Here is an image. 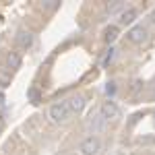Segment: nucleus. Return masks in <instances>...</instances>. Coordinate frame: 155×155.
<instances>
[{"label": "nucleus", "mask_w": 155, "mask_h": 155, "mask_svg": "<svg viewBox=\"0 0 155 155\" xmlns=\"http://www.w3.org/2000/svg\"><path fill=\"white\" fill-rule=\"evenodd\" d=\"M33 41H35V37H33L31 31H27V29H21V31L17 33V44H19L21 48L29 50L31 46H33Z\"/></svg>", "instance_id": "4"}, {"label": "nucleus", "mask_w": 155, "mask_h": 155, "mask_svg": "<svg viewBox=\"0 0 155 155\" xmlns=\"http://www.w3.org/2000/svg\"><path fill=\"white\" fill-rule=\"evenodd\" d=\"M60 6V2H56V0H48V2H44V8L46 11H56Z\"/></svg>", "instance_id": "11"}, {"label": "nucleus", "mask_w": 155, "mask_h": 155, "mask_svg": "<svg viewBox=\"0 0 155 155\" xmlns=\"http://www.w3.org/2000/svg\"><path fill=\"white\" fill-rule=\"evenodd\" d=\"M6 62H8V68L17 71V68H21L23 58H21V54H19V52H11V54H8V58H6Z\"/></svg>", "instance_id": "8"}, {"label": "nucleus", "mask_w": 155, "mask_h": 155, "mask_svg": "<svg viewBox=\"0 0 155 155\" xmlns=\"http://www.w3.org/2000/svg\"><path fill=\"white\" fill-rule=\"evenodd\" d=\"M153 21H155V12H153Z\"/></svg>", "instance_id": "16"}, {"label": "nucleus", "mask_w": 155, "mask_h": 155, "mask_svg": "<svg viewBox=\"0 0 155 155\" xmlns=\"http://www.w3.org/2000/svg\"><path fill=\"white\" fill-rule=\"evenodd\" d=\"M48 118L52 124H62L71 118V110H68V104L66 101H58L54 106H50L48 110Z\"/></svg>", "instance_id": "1"}, {"label": "nucleus", "mask_w": 155, "mask_h": 155, "mask_svg": "<svg viewBox=\"0 0 155 155\" xmlns=\"http://www.w3.org/2000/svg\"><path fill=\"white\" fill-rule=\"evenodd\" d=\"M101 114H104V118H106V120H116L120 116V110L116 107L114 101H106L104 107H101Z\"/></svg>", "instance_id": "6"}, {"label": "nucleus", "mask_w": 155, "mask_h": 155, "mask_svg": "<svg viewBox=\"0 0 155 155\" xmlns=\"http://www.w3.org/2000/svg\"><path fill=\"white\" fill-rule=\"evenodd\" d=\"M99 149H101V143H99L97 137H87L83 143H81V147H79V151L83 155H97Z\"/></svg>", "instance_id": "2"}, {"label": "nucleus", "mask_w": 155, "mask_h": 155, "mask_svg": "<svg viewBox=\"0 0 155 155\" xmlns=\"http://www.w3.org/2000/svg\"><path fill=\"white\" fill-rule=\"evenodd\" d=\"M106 91H107V95H114V93H116V85H114V83H110Z\"/></svg>", "instance_id": "15"}, {"label": "nucleus", "mask_w": 155, "mask_h": 155, "mask_svg": "<svg viewBox=\"0 0 155 155\" xmlns=\"http://www.w3.org/2000/svg\"><path fill=\"white\" fill-rule=\"evenodd\" d=\"M128 39H130V41H134V44H143L145 39H147V29H145L143 25L132 27L130 31H128Z\"/></svg>", "instance_id": "5"}, {"label": "nucleus", "mask_w": 155, "mask_h": 155, "mask_svg": "<svg viewBox=\"0 0 155 155\" xmlns=\"http://www.w3.org/2000/svg\"><path fill=\"white\" fill-rule=\"evenodd\" d=\"M27 95L33 99V104H37V101H39V93H37L35 89H29V93H27Z\"/></svg>", "instance_id": "14"}, {"label": "nucleus", "mask_w": 155, "mask_h": 155, "mask_svg": "<svg viewBox=\"0 0 155 155\" xmlns=\"http://www.w3.org/2000/svg\"><path fill=\"white\" fill-rule=\"evenodd\" d=\"M106 124H107V120L104 118V114H101V112L93 114L91 118L87 120V128H89V132H93V134H97V132H101V130H106Z\"/></svg>", "instance_id": "3"}, {"label": "nucleus", "mask_w": 155, "mask_h": 155, "mask_svg": "<svg viewBox=\"0 0 155 155\" xmlns=\"http://www.w3.org/2000/svg\"><path fill=\"white\" fill-rule=\"evenodd\" d=\"M66 104H68V110H71V114H79V112H81V110L85 107V97H83V95H72L71 99L66 101Z\"/></svg>", "instance_id": "7"}, {"label": "nucleus", "mask_w": 155, "mask_h": 155, "mask_svg": "<svg viewBox=\"0 0 155 155\" xmlns=\"http://www.w3.org/2000/svg\"><path fill=\"white\" fill-rule=\"evenodd\" d=\"M116 35H118V29H116V27H110V29H107V33H106V39H107V41H114Z\"/></svg>", "instance_id": "12"}, {"label": "nucleus", "mask_w": 155, "mask_h": 155, "mask_svg": "<svg viewBox=\"0 0 155 155\" xmlns=\"http://www.w3.org/2000/svg\"><path fill=\"white\" fill-rule=\"evenodd\" d=\"M11 83V74L6 71H0V85H8Z\"/></svg>", "instance_id": "13"}, {"label": "nucleus", "mask_w": 155, "mask_h": 155, "mask_svg": "<svg viewBox=\"0 0 155 155\" xmlns=\"http://www.w3.org/2000/svg\"><path fill=\"white\" fill-rule=\"evenodd\" d=\"M120 11H124V2H112V4H107V12L110 15H116Z\"/></svg>", "instance_id": "10"}, {"label": "nucleus", "mask_w": 155, "mask_h": 155, "mask_svg": "<svg viewBox=\"0 0 155 155\" xmlns=\"http://www.w3.org/2000/svg\"><path fill=\"white\" fill-rule=\"evenodd\" d=\"M134 19H137V11L134 8H126V11H122V15H120V25H130Z\"/></svg>", "instance_id": "9"}]
</instances>
